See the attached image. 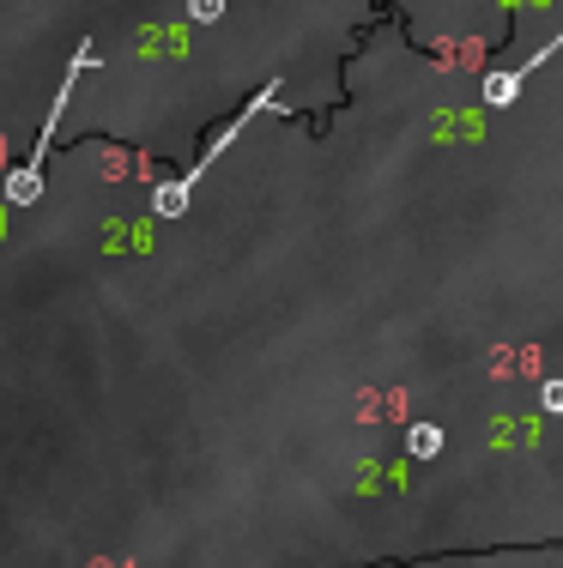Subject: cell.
I'll use <instances>...</instances> for the list:
<instances>
[{
  "label": "cell",
  "instance_id": "6da1fadb",
  "mask_svg": "<svg viewBox=\"0 0 563 568\" xmlns=\"http://www.w3.org/2000/svg\"><path fill=\"white\" fill-rule=\"evenodd\" d=\"M86 67H98V43H91V37L73 49V61H67V79H61V91H56V110H49L43 133H37V152L24 158L19 170H7V182H0V200H7V206H37V200H43V158H49V140H56V121H61L67 98H73V79L86 73Z\"/></svg>",
  "mask_w": 563,
  "mask_h": 568
},
{
  "label": "cell",
  "instance_id": "7a4b0ae2",
  "mask_svg": "<svg viewBox=\"0 0 563 568\" xmlns=\"http://www.w3.org/2000/svg\"><path fill=\"white\" fill-rule=\"evenodd\" d=\"M273 103H279V79H267V85H261V91H254V98L243 103V115H237L231 128H224L219 140L207 145V158H194V164H188V170L177 175V182H164V187L152 194V212H158V219H182V212H188V200H194V187H200V175H207L212 164H219V158L231 152V140H243V128H249V121L261 115V110H273Z\"/></svg>",
  "mask_w": 563,
  "mask_h": 568
},
{
  "label": "cell",
  "instance_id": "3957f363",
  "mask_svg": "<svg viewBox=\"0 0 563 568\" xmlns=\"http://www.w3.org/2000/svg\"><path fill=\"white\" fill-rule=\"evenodd\" d=\"M557 55H563V31L552 37V43H540V49H533V61L509 67V73H485V103H491V110H509V103H515V91L527 85V79L540 73L545 61H557Z\"/></svg>",
  "mask_w": 563,
  "mask_h": 568
},
{
  "label": "cell",
  "instance_id": "277c9868",
  "mask_svg": "<svg viewBox=\"0 0 563 568\" xmlns=\"http://www.w3.org/2000/svg\"><path fill=\"white\" fill-rule=\"evenodd\" d=\"M449 442H442V429L436 424H406V454L412 459H436Z\"/></svg>",
  "mask_w": 563,
  "mask_h": 568
},
{
  "label": "cell",
  "instance_id": "5b68a950",
  "mask_svg": "<svg viewBox=\"0 0 563 568\" xmlns=\"http://www.w3.org/2000/svg\"><path fill=\"white\" fill-rule=\"evenodd\" d=\"M188 19H194V24H219L224 19V0H188Z\"/></svg>",
  "mask_w": 563,
  "mask_h": 568
},
{
  "label": "cell",
  "instance_id": "8992f818",
  "mask_svg": "<svg viewBox=\"0 0 563 568\" xmlns=\"http://www.w3.org/2000/svg\"><path fill=\"white\" fill-rule=\"evenodd\" d=\"M540 405H545L552 417H563V375H552V382L540 387Z\"/></svg>",
  "mask_w": 563,
  "mask_h": 568
}]
</instances>
